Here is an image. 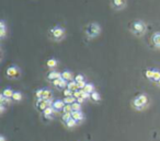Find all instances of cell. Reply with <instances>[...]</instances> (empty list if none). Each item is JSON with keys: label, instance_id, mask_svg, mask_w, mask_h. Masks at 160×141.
Wrapping results in <instances>:
<instances>
[{"label": "cell", "instance_id": "obj_22", "mask_svg": "<svg viewBox=\"0 0 160 141\" xmlns=\"http://www.w3.org/2000/svg\"><path fill=\"white\" fill-rule=\"evenodd\" d=\"M71 107H72V112H79L80 111V103L75 102V103L71 105Z\"/></svg>", "mask_w": 160, "mask_h": 141}, {"label": "cell", "instance_id": "obj_38", "mask_svg": "<svg viewBox=\"0 0 160 141\" xmlns=\"http://www.w3.org/2000/svg\"><path fill=\"white\" fill-rule=\"evenodd\" d=\"M0 141H4V137H2V136H1V137H0Z\"/></svg>", "mask_w": 160, "mask_h": 141}, {"label": "cell", "instance_id": "obj_32", "mask_svg": "<svg viewBox=\"0 0 160 141\" xmlns=\"http://www.w3.org/2000/svg\"><path fill=\"white\" fill-rule=\"evenodd\" d=\"M76 124H77V122H76V120H75L74 118L69 119V120H68V122H66V125H67L68 127H74L75 125H76Z\"/></svg>", "mask_w": 160, "mask_h": 141}, {"label": "cell", "instance_id": "obj_30", "mask_svg": "<svg viewBox=\"0 0 160 141\" xmlns=\"http://www.w3.org/2000/svg\"><path fill=\"white\" fill-rule=\"evenodd\" d=\"M89 96H90L89 93H87V92H85L83 90H80V97H82L83 99H88Z\"/></svg>", "mask_w": 160, "mask_h": 141}, {"label": "cell", "instance_id": "obj_33", "mask_svg": "<svg viewBox=\"0 0 160 141\" xmlns=\"http://www.w3.org/2000/svg\"><path fill=\"white\" fill-rule=\"evenodd\" d=\"M75 81L78 83V82H82V81H85V79H83V76L82 74H78V76H76V78H75Z\"/></svg>", "mask_w": 160, "mask_h": 141}, {"label": "cell", "instance_id": "obj_23", "mask_svg": "<svg viewBox=\"0 0 160 141\" xmlns=\"http://www.w3.org/2000/svg\"><path fill=\"white\" fill-rule=\"evenodd\" d=\"M90 96H91V99H93V101H100V95H99L98 92H92Z\"/></svg>", "mask_w": 160, "mask_h": 141}, {"label": "cell", "instance_id": "obj_37", "mask_svg": "<svg viewBox=\"0 0 160 141\" xmlns=\"http://www.w3.org/2000/svg\"><path fill=\"white\" fill-rule=\"evenodd\" d=\"M4 111V105H1V108H0V112H1V113H2V112Z\"/></svg>", "mask_w": 160, "mask_h": 141}, {"label": "cell", "instance_id": "obj_5", "mask_svg": "<svg viewBox=\"0 0 160 141\" xmlns=\"http://www.w3.org/2000/svg\"><path fill=\"white\" fill-rule=\"evenodd\" d=\"M64 33H65L64 29L58 27V26L54 27V29L52 30V34H53V36H54L55 38H62V36H64Z\"/></svg>", "mask_w": 160, "mask_h": 141}, {"label": "cell", "instance_id": "obj_3", "mask_svg": "<svg viewBox=\"0 0 160 141\" xmlns=\"http://www.w3.org/2000/svg\"><path fill=\"white\" fill-rule=\"evenodd\" d=\"M132 30H133V32L136 35H141L144 34L146 26H145V24L141 21H135L132 24Z\"/></svg>", "mask_w": 160, "mask_h": 141}, {"label": "cell", "instance_id": "obj_24", "mask_svg": "<svg viewBox=\"0 0 160 141\" xmlns=\"http://www.w3.org/2000/svg\"><path fill=\"white\" fill-rule=\"evenodd\" d=\"M72 117H71V113H65L64 114V116H62V120L65 122H67L69 119H71Z\"/></svg>", "mask_w": 160, "mask_h": 141}, {"label": "cell", "instance_id": "obj_9", "mask_svg": "<svg viewBox=\"0 0 160 141\" xmlns=\"http://www.w3.org/2000/svg\"><path fill=\"white\" fill-rule=\"evenodd\" d=\"M112 6L115 9L120 10V9L125 7V0H112Z\"/></svg>", "mask_w": 160, "mask_h": 141}, {"label": "cell", "instance_id": "obj_10", "mask_svg": "<svg viewBox=\"0 0 160 141\" xmlns=\"http://www.w3.org/2000/svg\"><path fill=\"white\" fill-rule=\"evenodd\" d=\"M59 78H62V74L57 71H52V72L48 73V76H47V79L51 81H54L56 79H59Z\"/></svg>", "mask_w": 160, "mask_h": 141}, {"label": "cell", "instance_id": "obj_16", "mask_svg": "<svg viewBox=\"0 0 160 141\" xmlns=\"http://www.w3.org/2000/svg\"><path fill=\"white\" fill-rule=\"evenodd\" d=\"M76 101H77V99H75L74 96H70V97H65V99H64V103L68 104V105H72Z\"/></svg>", "mask_w": 160, "mask_h": 141}, {"label": "cell", "instance_id": "obj_14", "mask_svg": "<svg viewBox=\"0 0 160 141\" xmlns=\"http://www.w3.org/2000/svg\"><path fill=\"white\" fill-rule=\"evenodd\" d=\"M13 93H14V92L12 91L11 89H6V90H4V92H2V95H4V97H7V99H10V97H12Z\"/></svg>", "mask_w": 160, "mask_h": 141}, {"label": "cell", "instance_id": "obj_19", "mask_svg": "<svg viewBox=\"0 0 160 141\" xmlns=\"http://www.w3.org/2000/svg\"><path fill=\"white\" fill-rule=\"evenodd\" d=\"M62 78L64 79V80H70L71 79V73L69 72V71H64V72L62 73Z\"/></svg>", "mask_w": 160, "mask_h": 141}, {"label": "cell", "instance_id": "obj_27", "mask_svg": "<svg viewBox=\"0 0 160 141\" xmlns=\"http://www.w3.org/2000/svg\"><path fill=\"white\" fill-rule=\"evenodd\" d=\"M152 80L156 81V82H158V81L160 80V72L159 71H156V70H155V73H154V77H152Z\"/></svg>", "mask_w": 160, "mask_h": 141}, {"label": "cell", "instance_id": "obj_21", "mask_svg": "<svg viewBox=\"0 0 160 141\" xmlns=\"http://www.w3.org/2000/svg\"><path fill=\"white\" fill-rule=\"evenodd\" d=\"M53 111H54V110H53V107H47L46 110L44 111V116H46L47 118H48V117L53 114Z\"/></svg>", "mask_w": 160, "mask_h": 141}, {"label": "cell", "instance_id": "obj_31", "mask_svg": "<svg viewBox=\"0 0 160 141\" xmlns=\"http://www.w3.org/2000/svg\"><path fill=\"white\" fill-rule=\"evenodd\" d=\"M10 102V99H7V97H4L2 94H1V97H0V103H1V105H4V104L6 103H9Z\"/></svg>", "mask_w": 160, "mask_h": 141}, {"label": "cell", "instance_id": "obj_18", "mask_svg": "<svg viewBox=\"0 0 160 141\" xmlns=\"http://www.w3.org/2000/svg\"><path fill=\"white\" fill-rule=\"evenodd\" d=\"M4 35H6V26H4V21H1V22H0V36L4 38Z\"/></svg>", "mask_w": 160, "mask_h": 141}, {"label": "cell", "instance_id": "obj_28", "mask_svg": "<svg viewBox=\"0 0 160 141\" xmlns=\"http://www.w3.org/2000/svg\"><path fill=\"white\" fill-rule=\"evenodd\" d=\"M62 111H64V113H72V107H71V105H68V104H66Z\"/></svg>", "mask_w": 160, "mask_h": 141}, {"label": "cell", "instance_id": "obj_15", "mask_svg": "<svg viewBox=\"0 0 160 141\" xmlns=\"http://www.w3.org/2000/svg\"><path fill=\"white\" fill-rule=\"evenodd\" d=\"M94 90V87H93V84H91V83H87L86 84V87H85V89H83V91L87 92V93H92V92Z\"/></svg>", "mask_w": 160, "mask_h": 141}, {"label": "cell", "instance_id": "obj_34", "mask_svg": "<svg viewBox=\"0 0 160 141\" xmlns=\"http://www.w3.org/2000/svg\"><path fill=\"white\" fill-rule=\"evenodd\" d=\"M43 92H44V90H39V91L36 92V97L39 99L43 97Z\"/></svg>", "mask_w": 160, "mask_h": 141}, {"label": "cell", "instance_id": "obj_11", "mask_svg": "<svg viewBox=\"0 0 160 141\" xmlns=\"http://www.w3.org/2000/svg\"><path fill=\"white\" fill-rule=\"evenodd\" d=\"M71 117L76 120V122H81L82 119H83V115L80 111L79 112H72L71 113Z\"/></svg>", "mask_w": 160, "mask_h": 141}, {"label": "cell", "instance_id": "obj_25", "mask_svg": "<svg viewBox=\"0 0 160 141\" xmlns=\"http://www.w3.org/2000/svg\"><path fill=\"white\" fill-rule=\"evenodd\" d=\"M154 73H155V70H147L145 72V76L147 77L148 79H151L152 80V77H154Z\"/></svg>", "mask_w": 160, "mask_h": 141}, {"label": "cell", "instance_id": "obj_35", "mask_svg": "<svg viewBox=\"0 0 160 141\" xmlns=\"http://www.w3.org/2000/svg\"><path fill=\"white\" fill-rule=\"evenodd\" d=\"M74 97H75L76 99L80 97V90H78V91H75V92H74Z\"/></svg>", "mask_w": 160, "mask_h": 141}, {"label": "cell", "instance_id": "obj_13", "mask_svg": "<svg viewBox=\"0 0 160 141\" xmlns=\"http://www.w3.org/2000/svg\"><path fill=\"white\" fill-rule=\"evenodd\" d=\"M152 43L157 46V47H160V33H156L152 36Z\"/></svg>", "mask_w": 160, "mask_h": 141}, {"label": "cell", "instance_id": "obj_2", "mask_svg": "<svg viewBox=\"0 0 160 141\" xmlns=\"http://www.w3.org/2000/svg\"><path fill=\"white\" fill-rule=\"evenodd\" d=\"M147 102H148L147 96L145 95V94H141V95H138L136 99H134L133 105L135 108H137V110H141V108L147 104Z\"/></svg>", "mask_w": 160, "mask_h": 141}, {"label": "cell", "instance_id": "obj_12", "mask_svg": "<svg viewBox=\"0 0 160 141\" xmlns=\"http://www.w3.org/2000/svg\"><path fill=\"white\" fill-rule=\"evenodd\" d=\"M67 89L70 90V91L75 92V91H78V87H77V82L76 81H70L69 83L67 84Z\"/></svg>", "mask_w": 160, "mask_h": 141}, {"label": "cell", "instance_id": "obj_39", "mask_svg": "<svg viewBox=\"0 0 160 141\" xmlns=\"http://www.w3.org/2000/svg\"><path fill=\"white\" fill-rule=\"evenodd\" d=\"M158 83H159V84H160V80H159V81H158Z\"/></svg>", "mask_w": 160, "mask_h": 141}, {"label": "cell", "instance_id": "obj_4", "mask_svg": "<svg viewBox=\"0 0 160 141\" xmlns=\"http://www.w3.org/2000/svg\"><path fill=\"white\" fill-rule=\"evenodd\" d=\"M52 105H53V103H52L51 99L45 101V99H39V101H37V103H36V106H37V108H39V111H42V112L45 111L47 107H52Z\"/></svg>", "mask_w": 160, "mask_h": 141}, {"label": "cell", "instance_id": "obj_6", "mask_svg": "<svg viewBox=\"0 0 160 141\" xmlns=\"http://www.w3.org/2000/svg\"><path fill=\"white\" fill-rule=\"evenodd\" d=\"M7 76L9 78H17V77L20 76L19 69H17L16 67H10V68L7 69Z\"/></svg>", "mask_w": 160, "mask_h": 141}, {"label": "cell", "instance_id": "obj_7", "mask_svg": "<svg viewBox=\"0 0 160 141\" xmlns=\"http://www.w3.org/2000/svg\"><path fill=\"white\" fill-rule=\"evenodd\" d=\"M53 84H54L56 88L58 89H64L67 85L66 80H64L62 78H59V79H56V80L53 81Z\"/></svg>", "mask_w": 160, "mask_h": 141}, {"label": "cell", "instance_id": "obj_17", "mask_svg": "<svg viewBox=\"0 0 160 141\" xmlns=\"http://www.w3.org/2000/svg\"><path fill=\"white\" fill-rule=\"evenodd\" d=\"M51 96H52V92L50 90H44L43 97L42 99H45V101H48V99H51Z\"/></svg>", "mask_w": 160, "mask_h": 141}, {"label": "cell", "instance_id": "obj_1", "mask_svg": "<svg viewBox=\"0 0 160 141\" xmlns=\"http://www.w3.org/2000/svg\"><path fill=\"white\" fill-rule=\"evenodd\" d=\"M100 31H101V29H100V26H99L98 24L91 23V24H89V25L87 26L86 32H87V35H88L89 37H95L97 35H99Z\"/></svg>", "mask_w": 160, "mask_h": 141}, {"label": "cell", "instance_id": "obj_36", "mask_svg": "<svg viewBox=\"0 0 160 141\" xmlns=\"http://www.w3.org/2000/svg\"><path fill=\"white\" fill-rule=\"evenodd\" d=\"M83 101H85V99H82V97H79V99H77V102H78V103H80V104H81Z\"/></svg>", "mask_w": 160, "mask_h": 141}, {"label": "cell", "instance_id": "obj_20", "mask_svg": "<svg viewBox=\"0 0 160 141\" xmlns=\"http://www.w3.org/2000/svg\"><path fill=\"white\" fill-rule=\"evenodd\" d=\"M11 99H13V101H20V99H22V94H21L20 92H14Z\"/></svg>", "mask_w": 160, "mask_h": 141}, {"label": "cell", "instance_id": "obj_8", "mask_svg": "<svg viewBox=\"0 0 160 141\" xmlns=\"http://www.w3.org/2000/svg\"><path fill=\"white\" fill-rule=\"evenodd\" d=\"M66 104L64 103V101H60V99H57V101H55L54 103H53V108H54L55 111H59V110H64V107H65Z\"/></svg>", "mask_w": 160, "mask_h": 141}, {"label": "cell", "instance_id": "obj_26", "mask_svg": "<svg viewBox=\"0 0 160 141\" xmlns=\"http://www.w3.org/2000/svg\"><path fill=\"white\" fill-rule=\"evenodd\" d=\"M57 65V61L55 60V59H50V60L47 61V66L50 67V68H53L55 66Z\"/></svg>", "mask_w": 160, "mask_h": 141}, {"label": "cell", "instance_id": "obj_29", "mask_svg": "<svg viewBox=\"0 0 160 141\" xmlns=\"http://www.w3.org/2000/svg\"><path fill=\"white\" fill-rule=\"evenodd\" d=\"M64 95H65V97H70V96H74V92L67 89V90L64 91Z\"/></svg>", "mask_w": 160, "mask_h": 141}]
</instances>
